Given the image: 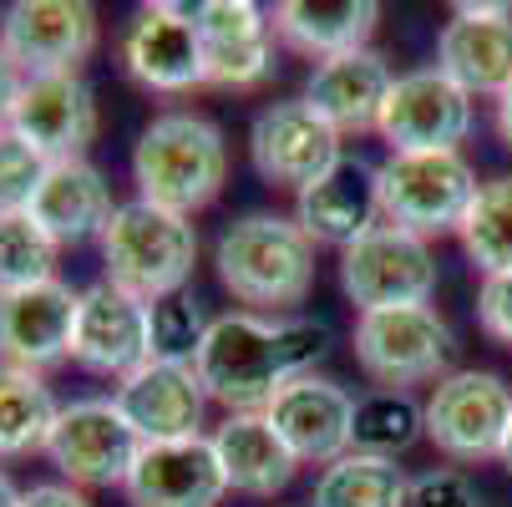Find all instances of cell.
I'll return each mask as SVG.
<instances>
[{
    "instance_id": "1",
    "label": "cell",
    "mask_w": 512,
    "mask_h": 507,
    "mask_svg": "<svg viewBox=\"0 0 512 507\" xmlns=\"http://www.w3.org/2000/svg\"><path fill=\"white\" fill-rule=\"evenodd\" d=\"M330 330L320 320H259V315H218L198 350V381L208 401L229 406V416L269 411L274 396L310 376Z\"/></svg>"
},
{
    "instance_id": "2",
    "label": "cell",
    "mask_w": 512,
    "mask_h": 507,
    "mask_svg": "<svg viewBox=\"0 0 512 507\" xmlns=\"http://www.w3.org/2000/svg\"><path fill=\"white\" fill-rule=\"evenodd\" d=\"M218 284L249 310H295L315 289V239L284 213H244L213 249Z\"/></svg>"
},
{
    "instance_id": "3",
    "label": "cell",
    "mask_w": 512,
    "mask_h": 507,
    "mask_svg": "<svg viewBox=\"0 0 512 507\" xmlns=\"http://www.w3.org/2000/svg\"><path fill=\"white\" fill-rule=\"evenodd\" d=\"M229 178V148L203 112H158L132 148V183L142 203L193 219Z\"/></svg>"
},
{
    "instance_id": "4",
    "label": "cell",
    "mask_w": 512,
    "mask_h": 507,
    "mask_svg": "<svg viewBox=\"0 0 512 507\" xmlns=\"http://www.w3.org/2000/svg\"><path fill=\"white\" fill-rule=\"evenodd\" d=\"M102 264L117 289L158 305L188 289L193 264H198V229L193 219L168 213L158 203H142V198L117 203L112 224L102 234Z\"/></svg>"
},
{
    "instance_id": "5",
    "label": "cell",
    "mask_w": 512,
    "mask_h": 507,
    "mask_svg": "<svg viewBox=\"0 0 512 507\" xmlns=\"http://www.w3.org/2000/svg\"><path fill=\"white\" fill-rule=\"evenodd\" d=\"M477 188L462 153H391L381 163V219L421 239L457 234Z\"/></svg>"
},
{
    "instance_id": "6",
    "label": "cell",
    "mask_w": 512,
    "mask_h": 507,
    "mask_svg": "<svg viewBox=\"0 0 512 507\" xmlns=\"http://www.w3.org/2000/svg\"><path fill=\"white\" fill-rule=\"evenodd\" d=\"M355 366L376 381V391H406L421 381H442L452 360V330L431 305L371 310L350 330Z\"/></svg>"
},
{
    "instance_id": "7",
    "label": "cell",
    "mask_w": 512,
    "mask_h": 507,
    "mask_svg": "<svg viewBox=\"0 0 512 507\" xmlns=\"http://www.w3.org/2000/svg\"><path fill=\"white\" fill-rule=\"evenodd\" d=\"M340 289L360 315L426 305L436 295V254L421 234L376 224L350 249H340Z\"/></svg>"
},
{
    "instance_id": "8",
    "label": "cell",
    "mask_w": 512,
    "mask_h": 507,
    "mask_svg": "<svg viewBox=\"0 0 512 507\" xmlns=\"http://www.w3.org/2000/svg\"><path fill=\"white\" fill-rule=\"evenodd\" d=\"M512 421V391L492 371H452L436 381L426 401V442L452 462H492L502 457Z\"/></svg>"
},
{
    "instance_id": "9",
    "label": "cell",
    "mask_w": 512,
    "mask_h": 507,
    "mask_svg": "<svg viewBox=\"0 0 512 507\" xmlns=\"http://www.w3.org/2000/svg\"><path fill=\"white\" fill-rule=\"evenodd\" d=\"M137 452H142V437L122 416V406L107 401V396H87V401L61 406L56 431L46 442L51 467L71 487H127Z\"/></svg>"
},
{
    "instance_id": "10",
    "label": "cell",
    "mask_w": 512,
    "mask_h": 507,
    "mask_svg": "<svg viewBox=\"0 0 512 507\" xmlns=\"http://www.w3.org/2000/svg\"><path fill=\"white\" fill-rule=\"evenodd\" d=\"M376 132L391 142V153H462L472 132V97L436 66L406 71L391 82Z\"/></svg>"
},
{
    "instance_id": "11",
    "label": "cell",
    "mask_w": 512,
    "mask_h": 507,
    "mask_svg": "<svg viewBox=\"0 0 512 507\" xmlns=\"http://www.w3.org/2000/svg\"><path fill=\"white\" fill-rule=\"evenodd\" d=\"M340 142L345 137L300 97V102H274V107H264L254 117V127H249V158H254L264 183L305 193L310 183H320L345 158Z\"/></svg>"
},
{
    "instance_id": "12",
    "label": "cell",
    "mask_w": 512,
    "mask_h": 507,
    "mask_svg": "<svg viewBox=\"0 0 512 507\" xmlns=\"http://www.w3.org/2000/svg\"><path fill=\"white\" fill-rule=\"evenodd\" d=\"M0 46L21 77H71L97 46V11L87 0H16L0 21Z\"/></svg>"
},
{
    "instance_id": "13",
    "label": "cell",
    "mask_w": 512,
    "mask_h": 507,
    "mask_svg": "<svg viewBox=\"0 0 512 507\" xmlns=\"http://www.w3.org/2000/svg\"><path fill=\"white\" fill-rule=\"evenodd\" d=\"M82 295L66 279H41L0 295V366L16 371H51L71 355Z\"/></svg>"
},
{
    "instance_id": "14",
    "label": "cell",
    "mask_w": 512,
    "mask_h": 507,
    "mask_svg": "<svg viewBox=\"0 0 512 507\" xmlns=\"http://www.w3.org/2000/svg\"><path fill=\"white\" fill-rule=\"evenodd\" d=\"M122 66L132 82H142L148 92H168V97L208 87L193 6H173V0L142 6L122 36Z\"/></svg>"
},
{
    "instance_id": "15",
    "label": "cell",
    "mask_w": 512,
    "mask_h": 507,
    "mask_svg": "<svg viewBox=\"0 0 512 507\" xmlns=\"http://www.w3.org/2000/svg\"><path fill=\"white\" fill-rule=\"evenodd\" d=\"M71 360L82 371L117 381L148 366V300L127 295L112 279L87 284L77 305V330H71Z\"/></svg>"
},
{
    "instance_id": "16",
    "label": "cell",
    "mask_w": 512,
    "mask_h": 507,
    "mask_svg": "<svg viewBox=\"0 0 512 507\" xmlns=\"http://www.w3.org/2000/svg\"><path fill=\"white\" fill-rule=\"evenodd\" d=\"M6 127L26 137L46 163H71L97 137V97L77 71L71 77H26Z\"/></svg>"
},
{
    "instance_id": "17",
    "label": "cell",
    "mask_w": 512,
    "mask_h": 507,
    "mask_svg": "<svg viewBox=\"0 0 512 507\" xmlns=\"http://www.w3.org/2000/svg\"><path fill=\"white\" fill-rule=\"evenodd\" d=\"M208 87H259L274 61V21L254 0H198L193 6Z\"/></svg>"
},
{
    "instance_id": "18",
    "label": "cell",
    "mask_w": 512,
    "mask_h": 507,
    "mask_svg": "<svg viewBox=\"0 0 512 507\" xmlns=\"http://www.w3.org/2000/svg\"><path fill=\"white\" fill-rule=\"evenodd\" d=\"M436 71L467 97H502L512 87V6H452L436 36Z\"/></svg>"
},
{
    "instance_id": "19",
    "label": "cell",
    "mask_w": 512,
    "mask_h": 507,
    "mask_svg": "<svg viewBox=\"0 0 512 507\" xmlns=\"http://www.w3.org/2000/svg\"><path fill=\"white\" fill-rule=\"evenodd\" d=\"M229 497V477L218 467L213 437L188 442H148L127 472L132 507H218Z\"/></svg>"
},
{
    "instance_id": "20",
    "label": "cell",
    "mask_w": 512,
    "mask_h": 507,
    "mask_svg": "<svg viewBox=\"0 0 512 507\" xmlns=\"http://www.w3.org/2000/svg\"><path fill=\"white\" fill-rule=\"evenodd\" d=\"M274 421V431L284 437V447L295 452V462H315L330 467L350 452V426H355V396L325 376H300L289 381L274 406L264 411Z\"/></svg>"
},
{
    "instance_id": "21",
    "label": "cell",
    "mask_w": 512,
    "mask_h": 507,
    "mask_svg": "<svg viewBox=\"0 0 512 507\" xmlns=\"http://www.w3.org/2000/svg\"><path fill=\"white\" fill-rule=\"evenodd\" d=\"M122 416L132 421V431L148 442H188V437H203V411H208V391L198 381L193 366H163V360H148L137 366L117 396Z\"/></svg>"
},
{
    "instance_id": "22",
    "label": "cell",
    "mask_w": 512,
    "mask_h": 507,
    "mask_svg": "<svg viewBox=\"0 0 512 507\" xmlns=\"http://www.w3.org/2000/svg\"><path fill=\"white\" fill-rule=\"evenodd\" d=\"M391 66L381 51H345L330 61H315L310 82H305V102L340 132V137H365L381 127V107L391 97Z\"/></svg>"
},
{
    "instance_id": "23",
    "label": "cell",
    "mask_w": 512,
    "mask_h": 507,
    "mask_svg": "<svg viewBox=\"0 0 512 507\" xmlns=\"http://www.w3.org/2000/svg\"><path fill=\"white\" fill-rule=\"evenodd\" d=\"M295 219L315 244L350 249L381 219V168H371L365 158H340L320 183L295 198Z\"/></svg>"
},
{
    "instance_id": "24",
    "label": "cell",
    "mask_w": 512,
    "mask_h": 507,
    "mask_svg": "<svg viewBox=\"0 0 512 507\" xmlns=\"http://www.w3.org/2000/svg\"><path fill=\"white\" fill-rule=\"evenodd\" d=\"M112 213H117L112 188H107V178L87 158L51 163L41 188H36V198H31V219L56 244H87V239L107 234Z\"/></svg>"
},
{
    "instance_id": "25",
    "label": "cell",
    "mask_w": 512,
    "mask_h": 507,
    "mask_svg": "<svg viewBox=\"0 0 512 507\" xmlns=\"http://www.w3.org/2000/svg\"><path fill=\"white\" fill-rule=\"evenodd\" d=\"M213 452H218V467H224V477H229V492H244V497L284 492L289 482H295V467H300L264 411L229 416L213 431Z\"/></svg>"
},
{
    "instance_id": "26",
    "label": "cell",
    "mask_w": 512,
    "mask_h": 507,
    "mask_svg": "<svg viewBox=\"0 0 512 507\" xmlns=\"http://www.w3.org/2000/svg\"><path fill=\"white\" fill-rule=\"evenodd\" d=\"M376 21H381L376 0H284L274 11L279 41L315 61L365 51V41L376 36Z\"/></svg>"
},
{
    "instance_id": "27",
    "label": "cell",
    "mask_w": 512,
    "mask_h": 507,
    "mask_svg": "<svg viewBox=\"0 0 512 507\" xmlns=\"http://www.w3.org/2000/svg\"><path fill=\"white\" fill-rule=\"evenodd\" d=\"M56 416H61V401L36 371L0 366V462L46 452Z\"/></svg>"
},
{
    "instance_id": "28",
    "label": "cell",
    "mask_w": 512,
    "mask_h": 507,
    "mask_svg": "<svg viewBox=\"0 0 512 507\" xmlns=\"http://www.w3.org/2000/svg\"><path fill=\"white\" fill-rule=\"evenodd\" d=\"M411 477L396 467V457H371V452H345L330 462L315 482L310 507H401Z\"/></svg>"
},
{
    "instance_id": "29",
    "label": "cell",
    "mask_w": 512,
    "mask_h": 507,
    "mask_svg": "<svg viewBox=\"0 0 512 507\" xmlns=\"http://www.w3.org/2000/svg\"><path fill=\"white\" fill-rule=\"evenodd\" d=\"M416 437H426V406H416L411 391H371L355 401L350 452L401 457Z\"/></svg>"
},
{
    "instance_id": "30",
    "label": "cell",
    "mask_w": 512,
    "mask_h": 507,
    "mask_svg": "<svg viewBox=\"0 0 512 507\" xmlns=\"http://www.w3.org/2000/svg\"><path fill=\"white\" fill-rule=\"evenodd\" d=\"M467 259L487 274H512V178H492L477 188L467 219L457 229Z\"/></svg>"
},
{
    "instance_id": "31",
    "label": "cell",
    "mask_w": 512,
    "mask_h": 507,
    "mask_svg": "<svg viewBox=\"0 0 512 507\" xmlns=\"http://www.w3.org/2000/svg\"><path fill=\"white\" fill-rule=\"evenodd\" d=\"M56 249L61 244L31 219V208H6L0 213V295L56 279Z\"/></svg>"
},
{
    "instance_id": "32",
    "label": "cell",
    "mask_w": 512,
    "mask_h": 507,
    "mask_svg": "<svg viewBox=\"0 0 512 507\" xmlns=\"http://www.w3.org/2000/svg\"><path fill=\"white\" fill-rule=\"evenodd\" d=\"M208 325L213 320H203V310L188 289L148 305V360H163V366H198Z\"/></svg>"
},
{
    "instance_id": "33",
    "label": "cell",
    "mask_w": 512,
    "mask_h": 507,
    "mask_svg": "<svg viewBox=\"0 0 512 507\" xmlns=\"http://www.w3.org/2000/svg\"><path fill=\"white\" fill-rule=\"evenodd\" d=\"M46 168L51 163L31 148L26 137H16L11 127H0V213L6 208H31Z\"/></svg>"
},
{
    "instance_id": "34",
    "label": "cell",
    "mask_w": 512,
    "mask_h": 507,
    "mask_svg": "<svg viewBox=\"0 0 512 507\" xmlns=\"http://www.w3.org/2000/svg\"><path fill=\"white\" fill-rule=\"evenodd\" d=\"M401 507H477V492L457 467H431V472L411 477Z\"/></svg>"
},
{
    "instance_id": "35",
    "label": "cell",
    "mask_w": 512,
    "mask_h": 507,
    "mask_svg": "<svg viewBox=\"0 0 512 507\" xmlns=\"http://www.w3.org/2000/svg\"><path fill=\"white\" fill-rule=\"evenodd\" d=\"M477 325L487 330V340L512 350V274H487L482 279V289H477Z\"/></svg>"
},
{
    "instance_id": "36",
    "label": "cell",
    "mask_w": 512,
    "mask_h": 507,
    "mask_svg": "<svg viewBox=\"0 0 512 507\" xmlns=\"http://www.w3.org/2000/svg\"><path fill=\"white\" fill-rule=\"evenodd\" d=\"M21 507H92V502L82 497V487H71V482H36L21 497Z\"/></svg>"
},
{
    "instance_id": "37",
    "label": "cell",
    "mask_w": 512,
    "mask_h": 507,
    "mask_svg": "<svg viewBox=\"0 0 512 507\" xmlns=\"http://www.w3.org/2000/svg\"><path fill=\"white\" fill-rule=\"evenodd\" d=\"M21 66L6 56V46H0V127L11 122V107H16V97H21Z\"/></svg>"
},
{
    "instance_id": "38",
    "label": "cell",
    "mask_w": 512,
    "mask_h": 507,
    "mask_svg": "<svg viewBox=\"0 0 512 507\" xmlns=\"http://www.w3.org/2000/svg\"><path fill=\"white\" fill-rule=\"evenodd\" d=\"M497 132H502V142L512 148V87L497 97Z\"/></svg>"
},
{
    "instance_id": "39",
    "label": "cell",
    "mask_w": 512,
    "mask_h": 507,
    "mask_svg": "<svg viewBox=\"0 0 512 507\" xmlns=\"http://www.w3.org/2000/svg\"><path fill=\"white\" fill-rule=\"evenodd\" d=\"M21 497H26V492H21L6 472H0V507H21Z\"/></svg>"
},
{
    "instance_id": "40",
    "label": "cell",
    "mask_w": 512,
    "mask_h": 507,
    "mask_svg": "<svg viewBox=\"0 0 512 507\" xmlns=\"http://www.w3.org/2000/svg\"><path fill=\"white\" fill-rule=\"evenodd\" d=\"M507 472H512V421H507V442H502V457H497Z\"/></svg>"
}]
</instances>
